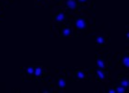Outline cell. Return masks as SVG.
<instances>
[{"label": "cell", "instance_id": "cell-15", "mask_svg": "<svg viewBox=\"0 0 129 93\" xmlns=\"http://www.w3.org/2000/svg\"><path fill=\"white\" fill-rule=\"evenodd\" d=\"M129 40V31L128 30H126L125 31V41L128 42Z\"/></svg>", "mask_w": 129, "mask_h": 93}, {"label": "cell", "instance_id": "cell-3", "mask_svg": "<svg viewBox=\"0 0 129 93\" xmlns=\"http://www.w3.org/2000/svg\"><path fill=\"white\" fill-rule=\"evenodd\" d=\"M64 7L68 10H75L78 9V2L77 0H66L64 2Z\"/></svg>", "mask_w": 129, "mask_h": 93}, {"label": "cell", "instance_id": "cell-17", "mask_svg": "<svg viewBox=\"0 0 129 93\" xmlns=\"http://www.w3.org/2000/svg\"><path fill=\"white\" fill-rule=\"evenodd\" d=\"M108 92L109 93H116V91H115L114 88H110V89L108 90Z\"/></svg>", "mask_w": 129, "mask_h": 93}, {"label": "cell", "instance_id": "cell-16", "mask_svg": "<svg viewBox=\"0 0 129 93\" xmlns=\"http://www.w3.org/2000/svg\"><path fill=\"white\" fill-rule=\"evenodd\" d=\"M78 1L81 4H86L87 2H89V0H78Z\"/></svg>", "mask_w": 129, "mask_h": 93}, {"label": "cell", "instance_id": "cell-5", "mask_svg": "<svg viewBox=\"0 0 129 93\" xmlns=\"http://www.w3.org/2000/svg\"><path fill=\"white\" fill-rule=\"evenodd\" d=\"M56 86L59 89H63L67 87V79L64 76H59L56 79Z\"/></svg>", "mask_w": 129, "mask_h": 93}, {"label": "cell", "instance_id": "cell-4", "mask_svg": "<svg viewBox=\"0 0 129 93\" xmlns=\"http://www.w3.org/2000/svg\"><path fill=\"white\" fill-rule=\"evenodd\" d=\"M72 28L69 26H64L61 28V32H60V36L61 37H68L72 35Z\"/></svg>", "mask_w": 129, "mask_h": 93}, {"label": "cell", "instance_id": "cell-2", "mask_svg": "<svg viewBox=\"0 0 129 93\" xmlns=\"http://www.w3.org/2000/svg\"><path fill=\"white\" fill-rule=\"evenodd\" d=\"M67 19V14L64 10H58L57 12L55 13V15L53 16V20L56 23H62L63 22H64Z\"/></svg>", "mask_w": 129, "mask_h": 93}, {"label": "cell", "instance_id": "cell-19", "mask_svg": "<svg viewBox=\"0 0 129 93\" xmlns=\"http://www.w3.org/2000/svg\"><path fill=\"white\" fill-rule=\"evenodd\" d=\"M54 1H56V2H58V3H60L62 0H54Z\"/></svg>", "mask_w": 129, "mask_h": 93}, {"label": "cell", "instance_id": "cell-9", "mask_svg": "<svg viewBox=\"0 0 129 93\" xmlns=\"http://www.w3.org/2000/svg\"><path fill=\"white\" fill-rule=\"evenodd\" d=\"M96 77L99 79V80H103V79H105L106 78V73H105V71L103 70V69H97L96 70Z\"/></svg>", "mask_w": 129, "mask_h": 93}, {"label": "cell", "instance_id": "cell-13", "mask_svg": "<svg viewBox=\"0 0 129 93\" xmlns=\"http://www.w3.org/2000/svg\"><path fill=\"white\" fill-rule=\"evenodd\" d=\"M43 73V70H42L41 67H36L35 68V72H34V74L36 75V77H39Z\"/></svg>", "mask_w": 129, "mask_h": 93}, {"label": "cell", "instance_id": "cell-6", "mask_svg": "<svg viewBox=\"0 0 129 93\" xmlns=\"http://www.w3.org/2000/svg\"><path fill=\"white\" fill-rule=\"evenodd\" d=\"M86 77V73L85 71L82 70V69H78L76 72H75V78L76 79H79V80H83Z\"/></svg>", "mask_w": 129, "mask_h": 93}, {"label": "cell", "instance_id": "cell-18", "mask_svg": "<svg viewBox=\"0 0 129 93\" xmlns=\"http://www.w3.org/2000/svg\"><path fill=\"white\" fill-rule=\"evenodd\" d=\"M42 92H44V93H50L51 91H49V90H42Z\"/></svg>", "mask_w": 129, "mask_h": 93}, {"label": "cell", "instance_id": "cell-7", "mask_svg": "<svg viewBox=\"0 0 129 93\" xmlns=\"http://www.w3.org/2000/svg\"><path fill=\"white\" fill-rule=\"evenodd\" d=\"M122 64H123V66L126 69H128L129 68V55L127 53L125 54H123L122 56Z\"/></svg>", "mask_w": 129, "mask_h": 93}, {"label": "cell", "instance_id": "cell-12", "mask_svg": "<svg viewBox=\"0 0 129 93\" xmlns=\"http://www.w3.org/2000/svg\"><path fill=\"white\" fill-rule=\"evenodd\" d=\"M114 89H115L116 93H125L126 92V88H124L122 85H116L115 87H114Z\"/></svg>", "mask_w": 129, "mask_h": 93}, {"label": "cell", "instance_id": "cell-14", "mask_svg": "<svg viewBox=\"0 0 129 93\" xmlns=\"http://www.w3.org/2000/svg\"><path fill=\"white\" fill-rule=\"evenodd\" d=\"M34 72H35V67L29 66V67L26 68V74H28V75H30V76L34 74Z\"/></svg>", "mask_w": 129, "mask_h": 93}, {"label": "cell", "instance_id": "cell-20", "mask_svg": "<svg viewBox=\"0 0 129 93\" xmlns=\"http://www.w3.org/2000/svg\"><path fill=\"white\" fill-rule=\"evenodd\" d=\"M38 1H39V2H40V1H43V0H38Z\"/></svg>", "mask_w": 129, "mask_h": 93}, {"label": "cell", "instance_id": "cell-1", "mask_svg": "<svg viewBox=\"0 0 129 93\" xmlns=\"http://www.w3.org/2000/svg\"><path fill=\"white\" fill-rule=\"evenodd\" d=\"M73 24H74L75 28L78 31H85L87 28L88 23L86 18L83 16H77L75 17L74 21H73Z\"/></svg>", "mask_w": 129, "mask_h": 93}, {"label": "cell", "instance_id": "cell-10", "mask_svg": "<svg viewBox=\"0 0 129 93\" xmlns=\"http://www.w3.org/2000/svg\"><path fill=\"white\" fill-rule=\"evenodd\" d=\"M96 66L99 69H105V67H106V62H105V61H104L102 58H97L96 59Z\"/></svg>", "mask_w": 129, "mask_h": 93}, {"label": "cell", "instance_id": "cell-8", "mask_svg": "<svg viewBox=\"0 0 129 93\" xmlns=\"http://www.w3.org/2000/svg\"><path fill=\"white\" fill-rule=\"evenodd\" d=\"M119 83L120 85H122L124 88H128L129 87V80L128 77H119Z\"/></svg>", "mask_w": 129, "mask_h": 93}, {"label": "cell", "instance_id": "cell-11", "mask_svg": "<svg viewBox=\"0 0 129 93\" xmlns=\"http://www.w3.org/2000/svg\"><path fill=\"white\" fill-rule=\"evenodd\" d=\"M95 42H96L97 45L104 46V45H105V42H106V40H105V37H104V36H102V35H98V36H96V37H95Z\"/></svg>", "mask_w": 129, "mask_h": 93}]
</instances>
